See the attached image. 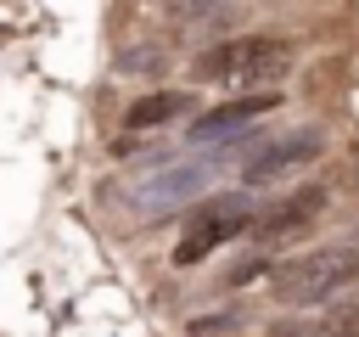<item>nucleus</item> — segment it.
I'll return each mask as SVG.
<instances>
[{"label": "nucleus", "mask_w": 359, "mask_h": 337, "mask_svg": "<svg viewBox=\"0 0 359 337\" xmlns=\"http://www.w3.org/2000/svg\"><path fill=\"white\" fill-rule=\"evenodd\" d=\"M297 51L292 39H275V34H241V39H224L213 51H202L191 62V79L202 84H224V90H269L292 73Z\"/></svg>", "instance_id": "1"}, {"label": "nucleus", "mask_w": 359, "mask_h": 337, "mask_svg": "<svg viewBox=\"0 0 359 337\" xmlns=\"http://www.w3.org/2000/svg\"><path fill=\"white\" fill-rule=\"evenodd\" d=\"M353 275H359V253L353 247H320V253L292 258L280 270V292L297 298V303H320V298H337Z\"/></svg>", "instance_id": "2"}, {"label": "nucleus", "mask_w": 359, "mask_h": 337, "mask_svg": "<svg viewBox=\"0 0 359 337\" xmlns=\"http://www.w3.org/2000/svg\"><path fill=\"white\" fill-rule=\"evenodd\" d=\"M247 230H252V208H247L241 197H219V202H202V213L191 219L185 242L174 247V264H202L208 253H219L224 242H236V236H247Z\"/></svg>", "instance_id": "3"}, {"label": "nucleus", "mask_w": 359, "mask_h": 337, "mask_svg": "<svg viewBox=\"0 0 359 337\" xmlns=\"http://www.w3.org/2000/svg\"><path fill=\"white\" fill-rule=\"evenodd\" d=\"M280 107V90L269 84V90H247V95H236V101H224V107H213V112H202L196 124H191V140L202 146V140H224V135H236V129H247V124H258V118H269Z\"/></svg>", "instance_id": "4"}, {"label": "nucleus", "mask_w": 359, "mask_h": 337, "mask_svg": "<svg viewBox=\"0 0 359 337\" xmlns=\"http://www.w3.org/2000/svg\"><path fill=\"white\" fill-rule=\"evenodd\" d=\"M314 157H320V129H297V135L269 140L264 152H252L247 168H241V180L247 185H269V180H280V174H292V168H303Z\"/></svg>", "instance_id": "5"}, {"label": "nucleus", "mask_w": 359, "mask_h": 337, "mask_svg": "<svg viewBox=\"0 0 359 337\" xmlns=\"http://www.w3.org/2000/svg\"><path fill=\"white\" fill-rule=\"evenodd\" d=\"M325 185H303V191H292V197H280L275 208H264V213H252V236L258 242H275V236H297V230H309L320 213H325Z\"/></svg>", "instance_id": "6"}, {"label": "nucleus", "mask_w": 359, "mask_h": 337, "mask_svg": "<svg viewBox=\"0 0 359 337\" xmlns=\"http://www.w3.org/2000/svg\"><path fill=\"white\" fill-rule=\"evenodd\" d=\"M180 112H185V95H180V90H151V95L129 101L123 124H129V129H157V124H174Z\"/></svg>", "instance_id": "7"}, {"label": "nucleus", "mask_w": 359, "mask_h": 337, "mask_svg": "<svg viewBox=\"0 0 359 337\" xmlns=\"http://www.w3.org/2000/svg\"><path fill=\"white\" fill-rule=\"evenodd\" d=\"M309 337H359V309L353 315H342V320H314V331Z\"/></svg>", "instance_id": "8"}, {"label": "nucleus", "mask_w": 359, "mask_h": 337, "mask_svg": "<svg viewBox=\"0 0 359 337\" xmlns=\"http://www.w3.org/2000/svg\"><path fill=\"white\" fill-rule=\"evenodd\" d=\"M337 298H342V303H348V309H359V275H353V281H348V286H342V292H337Z\"/></svg>", "instance_id": "9"}]
</instances>
